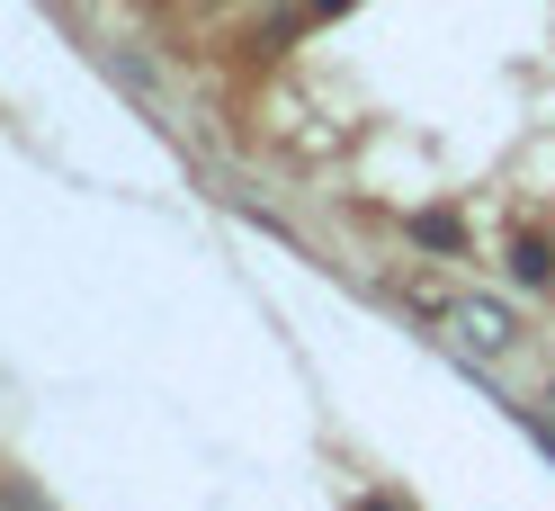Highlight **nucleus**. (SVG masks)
<instances>
[{
	"label": "nucleus",
	"instance_id": "nucleus-1",
	"mask_svg": "<svg viewBox=\"0 0 555 511\" xmlns=\"http://www.w3.org/2000/svg\"><path fill=\"white\" fill-rule=\"evenodd\" d=\"M448 323H457V341H466V350H502V341H511L502 305H457V315H448Z\"/></svg>",
	"mask_w": 555,
	"mask_h": 511
},
{
	"label": "nucleus",
	"instance_id": "nucleus-3",
	"mask_svg": "<svg viewBox=\"0 0 555 511\" xmlns=\"http://www.w3.org/2000/svg\"><path fill=\"white\" fill-rule=\"evenodd\" d=\"M412 243H430V252H457V243H466V225H457V216H412Z\"/></svg>",
	"mask_w": 555,
	"mask_h": 511
},
{
	"label": "nucleus",
	"instance_id": "nucleus-4",
	"mask_svg": "<svg viewBox=\"0 0 555 511\" xmlns=\"http://www.w3.org/2000/svg\"><path fill=\"white\" fill-rule=\"evenodd\" d=\"M359 511H395V502H359Z\"/></svg>",
	"mask_w": 555,
	"mask_h": 511
},
{
	"label": "nucleus",
	"instance_id": "nucleus-2",
	"mask_svg": "<svg viewBox=\"0 0 555 511\" xmlns=\"http://www.w3.org/2000/svg\"><path fill=\"white\" fill-rule=\"evenodd\" d=\"M511 279H519V288H546V279H555V243L519 233V243H511Z\"/></svg>",
	"mask_w": 555,
	"mask_h": 511
}]
</instances>
